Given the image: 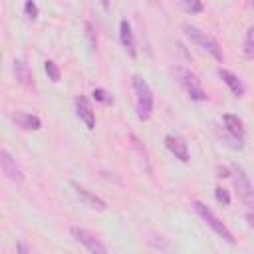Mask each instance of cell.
<instances>
[{
	"label": "cell",
	"instance_id": "obj_1",
	"mask_svg": "<svg viewBox=\"0 0 254 254\" xmlns=\"http://www.w3.org/2000/svg\"><path fill=\"white\" fill-rule=\"evenodd\" d=\"M131 85H133V91H135L137 119L139 121H147L153 115V91H151L149 83L143 77H139V75L131 77Z\"/></svg>",
	"mask_w": 254,
	"mask_h": 254
},
{
	"label": "cell",
	"instance_id": "obj_2",
	"mask_svg": "<svg viewBox=\"0 0 254 254\" xmlns=\"http://www.w3.org/2000/svg\"><path fill=\"white\" fill-rule=\"evenodd\" d=\"M183 30H185V34H187V38L190 40V42H194L198 48H202L204 52H208L216 62H224V54H222V48L218 46V42L210 36V34H206V32H202V30H198L196 26H190V24H183Z\"/></svg>",
	"mask_w": 254,
	"mask_h": 254
},
{
	"label": "cell",
	"instance_id": "obj_3",
	"mask_svg": "<svg viewBox=\"0 0 254 254\" xmlns=\"http://www.w3.org/2000/svg\"><path fill=\"white\" fill-rule=\"evenodd\" d=\"M222 141L230 147V149H242L244 147V137H246V131H244V125L242 121L232 115V113H226L222 115Z\"/></svg>",
	"mask_w": 254,
	"mask_h": 254
},
{
	"label": "cell",
	"instance_id": "obj_4",
	"mask_svg": "<svg viewBox=\"0 0 254 254\" xmlns=\"http://www.w3.org/2000/svg\"><path fill=\"white\" fill-rule=\"evenodd\" d=\"M230 177H232L234 189L238 192V198L244 202V206L254 208V185L250 183L246 171L234 163V165H230Z\"/></svg>",
	"mask_w": 254,
	"mask_h": 254
},
{
	"label": "cell",
	"instance_id": "obj_5",
	"mask_svg": "<svg viewBox=\"0 0 254 254\" xmlns=\"http://www.w3.org/2000/svg\"><path fill=\"white\" fill-rule=\"evenodd\" d=\"M192 208H194V212H196V214H198V216H200V218H202V220L212 228V232H214V234H218V236H220L222 240H226L228 244H234V242H236V240H234V236H232V232L226 228V224H224V222H222V220H220V218H218V216H216V214H214V212H212L204 202L194 200V202H192Z\"/></svg>",
	"mask_w": 254,
	"mask_h": 254
},
{
	"label": "cell",
	"instance_id": "obj_6",
	"mask_svg": "<svg viewBox=\"0 0 254 254\" xmlns=\"http://www.w3.org/2000/svg\"><path fill=\"white\" fill-rule=\"evenodd\" d=\"M175 75H177L179 83L183 85V89L187 91V95H189L190 99H194V101H206V99H208V95H206V91L202 89L198 77H196L190 69L177 67V69H175Z\"/></svg>",
	"mask_w": 254,
	"mask_h": 254
},
{
	"label": "cell",
	"instance_id": "obj_7",
	"mask_svg": "<svg viewBox=\"0 0 254 254\" xmlns=\"http://www.w3.org/2000/svg\"><path fill=\"white\" fill-rule=\"evenodd\" d=\"M69 234H71L87 252H91V254H107V246L101 244V240H99L93 232H89V230H85V228H79V226H71V228H69Z\"/></svg>",
	"mask_w": 254,
	"mask_h": 254
},
{
	"label": "cell",
	"instance_id": "obj_8",
	"mask_svg": "<svg viewBox=\"0 0 254 254\" xmlns=\"http://www.w3.org/2000/svg\"><path fill=\"white\" fill-rule=\"evenodd\" d=\"M0 167H2V173L6 175L8 181H12L18 187L24 183V171H22V167L16 163V159L6 149L0 151Z\"/></svg>",
	"mask_w": 254,
	"mask_h": 254
},
{
	"label": "cell",
	"instance_id": "obj_9",
	"mask_svg": "<svg viewBox=\"0 0 254 254\" xmlns=\"http://www.w3.org/2000/svg\"><path fill=\"white\" fill-rule=\"evenodd\" d=\"M71 189L75 190V194L89 206V208H93V210H99V212H103L105 208H107V202L101 198V196H97V194H93L91 190H87L85 187H81V185H77V183H73L71 181Z\"/></svg>",
	"mask_w": 254,
	"mask_h": 254
},
{
	"label": "cell",
	"instance_id": "obj_10",
	"mask_svg": "<svg viewBox=\"0 0 254 254\" xmlns=\"http://www.w3.org/2000/svg\"><path fill=\"white\" fill-rule=\"evenodd\" d=\"M75 113L85 123L87 129L95 127V111H93V107H91V103H89V99L85 95H77L75 97Z\"/></svg>",
	"mask_w": 254,
	"mask_h": 254
},
{
	"label": "cell",
	"instance_id": "obj_11",
	"mask_svg": "<svg viewBox=\"0 0 254 254\" xmlns=\"http://www.w3.org/2000/svg\"><path fill=\"white\" fill-rule=\"evenodd\" d=\"M165 147L175 155V159H179V161H183V163H187V161L190 159V155H189V145H187V141H185L183 137H179V135H167V137H165Z\"/></svg>",
	"mask_w": 254,
	"mask_h": 254
},
{
	"label": "cell",
	"instance_id": "obj_12",
	"mask_svg": "<svg viewBox=\"0 0 254 254\" xmlns=\"http://www.w3.org/2000/svg\"><path fill=\"white\" fill-rule=\"evenodd\" d=\"M119 40H121L123 50L129 54V58H135L137 56V44H135V36H133L131 24L127 20L119 22Z\"/></svg>",
	"mask_w": 254,
	"mask_h": 254
},
{
	"label": "cell",
	"instance_id": "obj_13",
	"mask_svg": "<svg viewBox=\"0 0 254 254\" xmlns=\"http://www.w3.org/2000/svg\"><path fill=\"white\" fill-rule=\"evenodd\" d=\"M12 121L16 123V127L24 129V131H38L42 127V121L38 115H32V113H26V111H16L12 115Z\"/></svg>",
	"mask_w": 254,
	"mask_h": 254
},
{
	"label": "cell",
	"instance_id": "obj_14",
	"mask_svg": "<svg viewBox=\"0 0 254 254\" xmlns=\"http://www.w3.org/2000/svg\"><path fill=\"white\" fill-rule=\"evenodd\" d=\"M218 75H220V79L228 85V89L236 95V97H242L244 93H246V87H244V83H242V79L236 75V73H232V71H228V69H224V67H220L218 69Z\"/></svg>",
	"mask_w": 254,
	"mask_h": 254
},
{
	"label": "cell",
	"instance_id": "obj_15",
	"mask_svg": "<svg viewBox=\"0 0 254 254\" xmlns=\"http://www.w3.org/2000/svg\"><path fill=\"white\" fill-rule=\"evenodd\" d=\"M14 75H16V79H18L22 85H26V87H34V75H32V69L28 67L26 62H22V60H14Z\"/></svg>",
	"mask_w": 254,
	"mask_h": 254
},
{
	"label": "cell",
	"instance_id": "obj_16",
	"mask_svg": "<svg viewBox=\"0 0 254 254\" xmlns=\"http://www.w3.org/2000/svg\"><path fill=\"white\" fill-rule=\"evenodd\" d=\"M179 4H181V8L187 12V14H200L202 10H204V6H202V0H179Z\"/></svg>",
	"mask_w": 254,
	"mask_h": 254
},
{
	"label": "cell",
	"instance_id": "obj_17",
	"mask_svg": "<svg viewBox=\"0 0 254 254\" xmlns=\"http://www.w3.org/2000/svg\"><path fill=\"white\" fill-rule=\"evenodd\" d=\"M44 69L48 73V79H52L54 83H58L62 79V71H60V67H58V64L54 60H46L44 62Z\"/></svg>",
	"mask_w": 254,
	"mask_h": 254
},
{
	"label": "cell",
	"instance_id": "obj_18",
	"mask_svg": "<svg viewBox=\"0 0 254 254\" xmlns=\"http://www.w3.org/2000/svg\"><path fill=\"white\" fill-rule=\"evenodd\" d=\"M244 56L246 58H254V26L246 32V38H244Z\"/></svg>",
	"mask_w": 254,
	"mask_h": 254
},
{
	"label": "cell",
	"instance_id": "obj_19",
	"mask_svg": "<svg viewBox=\"0 0 254 254\" xmlns=\"http://www.w3.org/2000/svg\"><path fill=\"white\" fill-rule=\"evenodd\" d=\"M24 14L34 22V20H38V14H40V10H38V4L34 2V0H26L24 2Z\"/></svg>",
	"mask_w": 254,
	"mask_h": 254
},
{
	"label": "cell",
	"instance_id": "obj_20",
	"mask_svg": "<svg viewBox=\"0 0 254 254\" xmlns=\"http://www.w3.org/2000/svg\"><path fill=\"white\" fill-rule=\"evenodd\" d=\"M91 95H93V99H95V101H99V103H105V105L113 103V97H111V95H109V93H107L103 87H95Z\"/></svg>",
	"mask_w": 254,
	"mask_h": 254
},
{
	"label": "cell",
	"instance_id": "obj_21",
	"mask_svg": "<svg viewBox=\"0 0 254 254\" xmlns=\"http://www.w3.org/2000/svg\"><path fill=\"white\" fill-rule=\"evenodd\" d=\"M85 36H87V40H89V48H91V50H97V36H95V28H93L89 22H85Z\"/></svg>",
	"mask_w": 254,
	"mask_h": 254
},
{
	"label": "cell",
	"instance_id": "obj_22",
	"mask_svg": "<svg viewBox=\"0 0 254 254\" xmlns=\"http://www.w3.org/2000/svg\"><path fill=\"white\" fill-rule=\"evenodd\" d=\"M214 196H216V200H218V202H222L224 206H228V204H230V194H228V190H226V189L216 187V189H214Z\"/></svg>",
	"mask_w": 254,
	"mask_h": 254
},
{
	"label": "cell",
	"instance_id": "obj_23",
	"mask_svg": "<svg viewBox=\"0 0 254 254\" xmlns=\"http://www.w3.org/2000/svg\"><path fill=\"white\" fill-rule=\"evenodd\" d=\"M246 222H248V226L254 230V208H250V210L246 212Z\"/></svg>",
	"mask_w": 254,
	"mask_h": 254
},
{
	"label": "cell",
	"instance_id": "obj_24",
	"mask_svg": "<svg viewBox=\"0 0 254 254\" xmlns=\"http://www.w3.org/2000/svg\"><path fill=\"white\" fill-rule=\"evenodd\" d=\"M218 177H230V169L228 167H218Z\"/></svg>",
	"mask_w": 254,
	"mask_h": 254
},
{
	"label": "cell",
	"instance_id": "obj_25",
	"mask_svg": "<svg viewBox=\"0 0 254 254\" xmlns=\"http://www.w3.org/2000/svg\"><path fill=\"white\" fill-rule=\"evenodd\" d=\"M16 252H22V254H26V252H28V246H24V244H16Z\"/></svg>",
	"mask_w": 254,
	"mask_h": 254
},
{
	"label": "cell",
	"instance_id": "obj_26",
	"mask_svg": "<svg viewBox=\"0 0 254 254\" xmlns=\"http://www.w3.org/2000/svg\"><path fill=\"white\" fill-rule=\"evenodd\" d=\"M101 4H103V8H105V10L109 8V0H101Z\"/></svg>",
	"mask_w": 254,
	"mask_h": 254
}]
</instances>
